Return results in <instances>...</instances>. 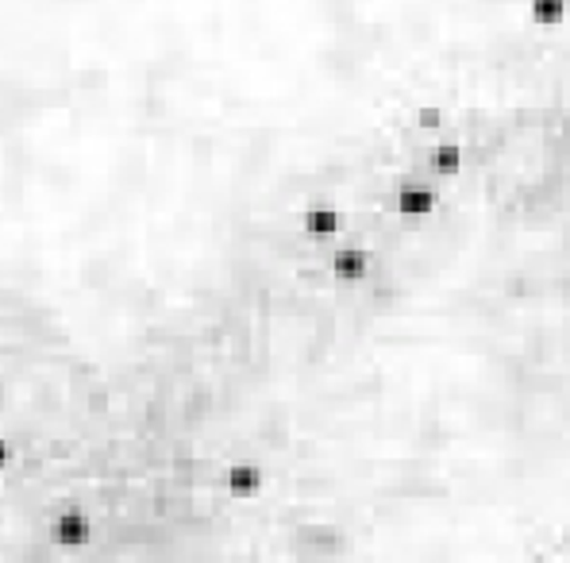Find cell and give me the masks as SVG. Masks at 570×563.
<instances>
[{
    "label": "cell",
    "instance_id": "cell-7",
    "mask_svg": "<svg viewBox=\"0 0 570 563\" xmlns=\"http://www.w3.org/2000/svg\"><path fill=\"white\" fill-rule=\"evenodd\" d=\"M570 16V0H529V20L536 27H559Z\"/></svg>",
    "mask_w": 570,
    "mask_h": 563
},
{
    "label": "cell",
    "instance_id": "cell-1",
    "mask_svg": "<svg viewBox=\"0 0 570 563\" xmlns=\"http://www.w3.org/2000/svg\"><path fill=\"white\" fill-rule=\"evenodd\" d=\"M47 540L58 552H82L93 540V517L82 506H62L47 525Z\"/></svg>",
    "mask_w": 570,
    "mask_h": 563
},
{
    "label": "cell",
    "instance_id": "cell-3",
    "mask_svg": "<svg viewBox=\"0 0 570 563\" xmlns=\"http://www.w3.org/2000/svg\"><path fill=\"white\" fill-rule=\"evenodd\" d=\"M224 490H228L231 499H259L262 490H266V467L259 464V459H231L228 467H224L221 474Z\"/></svg>",
    "mask_w": 570,
    "mask_h": 563
},
{
    "label": "cell",
    "instance_id": "cell-9",
    "mask_svg": "<svg viewBox=\"0 0 570 563\" xmlns=\"http://www.w3.org/2000/svg\"><path fill=\"white\" fill-rule=\"evenodd\" d=\"M524 563H559V560H551V555H529Z\"/></svg>",
    "mask_w": 570,
    "mask_h": 563
},
{
    "label": "cell",
    "instance_id": "cell-6",
    "mask_svg": "<svg viewBox=\"0 0 570 563\" xmlns=\"http://www.w3.org/2000/svg\"><path fill=\"white\" fill-rule=\"evenodd\" d=\"M428 166L440 181H455L463 174V148L455 139H440V143L428 148Z\"/></svg>",
    "mask_w": 570,
    "mask_h": 563
},
{
    "label": "cell",
    "instance_id": "cell-5",
    "mask_svg": "<svg viewBox=\"0 0 570 563\" xmlns=\"http://www.w3.org/2000/svg\"><path fill=\"white\" fill-rule=\"evenodd\" d=\"M301 232L309 239H320V244H332V239L343 236V213L335 204H305L301 209Z\"/></svg>",
    "mask_w": 570,
    "mask_h": 563
},
{
    "label": "cell",
    "instance_id": "cell-4",
    "mask_svg": "<svg viewBox=\"0 0 570 563\" xmlns=\"http://www.w3.org/2000/svg\"><path fill=\"white\" fill-rule=\"evenodd\" d=\"M440 193L443 189H436V186H416V181H405V186H397V193H393V213H397L401 221H424V216L436 213Z\"/></svg>",
    "mask_w": 570,
    "mask_h": 563
},
{
    "label": "cell",
    "instance_id": "cell-8",
    "mask_svg": "<svg viewBox=\"0 0 570 563\" xmlns=\"http://www.w3.org/2000/svg\"><path fill=\"white\" fill-rule=\"evenodd\" d=\"M12 459H16V448H12L9 436H0V471H4V467H9Z\"/></svg>",
    "mask_w": 570,
    "mask_h": 563
},
{
    "label": "cell",
    "instance_id": "cell-2",
    "mask_svg": "<svg viewBox=\"0 0 570 563\" xmlns=\"http://www.w3.org/2000/svg\"><path fill=\"white\" fill-rule=\"evenodd\" d=\"M328 274H332V282H340V286H359V282L370 278V251L340 236L332 255H328Z\"/></svg>",
    "mask_w": 570,
    "mask_h": 563
}]
</instances>
